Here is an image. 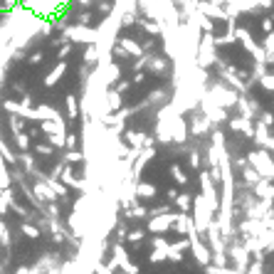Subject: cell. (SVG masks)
<instances>
[{
    "mask_svg": "<svg viewBox=\"0 0 274 274\" xmlns=\"http://www.w3.org/2000/svg\"><path fill=\"white\" fill-rule=\"evenodd\" d=\"M171 173L176 176V183H180V185H183V183H188V178H185V173L180 171L178 165H171Z\"/></svg>",
    "mask_w": 274,
    "mask_h": 274,
    "instance_id": "4",
    "label": "cell"
},
{
    "mask_svg": "<svg viewBox=\"0 0 274 274\" xmlns=\"http://www.w3.org/2000/svg\"><path fill=\"white\" fill-rule=\"evenodd\" d=\"M176 203H178L183 210H188V207H191V195H178V200H176Z\"/></svg>",
    "mask_w": 274,
    "mask_h": 274,
    "instance_id": "6",
    "label": "cell"
},
{
    "mask_svg": "<svg viewBox=\"0 0 274 274\" xmlns=\"http://www.w3.org/2000/svg\"><path fill=\"white\" fill-rule=\"evenodd\" d=\"M138 195H141L143 200H149V198H153V195H156V188H153V185H149V183H143V185H138Z\"/></svg>",
    "mask_w": 274,
    "mask_h": 274,
    "instance_id": "3",
    "label": "cell"
},
{
    "mask_svg": "<svg viewBox=\"0 0 274 274\" xmlns=\"http://www.w3.org/2000/svg\"><path fill=\"white\" fill-rule=\"evenodd\" d=\"M255 195L262 198V200H272L274 198V180L269 178H262L257 185H255Z\"/></svg>",
    "mask_w": 274,
    "mask_h": 274,
    "instance_id": "1",
    "label": "cell"
},
{
    "mask_svg": "<svg viewBox=\"0 0 274 274\" xmlns=\"http://www.w3.org/2000/svg\"><path fill=\"white\" fill-rule=\"evenodd\" d=\"M242 178H245L247 185H252V188H255V185H257V183H260L264 176H262L255 165H252V168H249V165H245V171H242Z\"/></svg>",
    "mask_w": 274,
    "mask_h": 274,
    "instance_id": "2",
    "label": "cell"
},
{
    "mask_svg": "<svg viewBox=\"0 0 274 274\" xmlns=\"http://www.w3.org/2000/svg\"><path fill=\"white\" fill-rule=\"evenodd\" d=\"M264 87H267V89H272V92H274V77H264Z\"/></svg>",
    "mask_w": 274,
    "mask_h": 274,
    "instance_id": "7",
    "label": "cell"
},
{
    "mask_svg": "<svg viewBox=\"0 0 274 274\" xmlns=\"http://www.w3.org/2000/svg\"><path fill=\"white\" fill-rule=\"evenodd\" d=\"M23 233L28 235V237H32V240H37V237H40V230H37V227H32V225H23Z\"/></svg>",
    "mask_w": 274,
    "mask_h": 274,
    "instance_id": "5",
    "label": "cell"
}]
</instances>
